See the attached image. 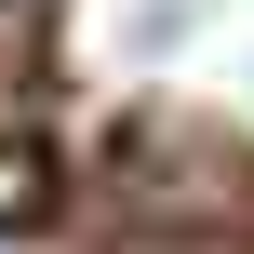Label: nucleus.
<instances>
[{
    "label": "nucleus",
    "mask_w": 254,
    "mask_h": 254,
    "mask_svg": "<svg viewBox=\"0 0 254 254\" xmlns=\"http://www.w3.org/2000/svg\"><path fill=\"white\" fill-rule=\"evenodd\" d=\"M27 188H40V161H27V147H0V228L27 214Z\"/></svg>",
    "instance_id": "1"
}]
</instances>
